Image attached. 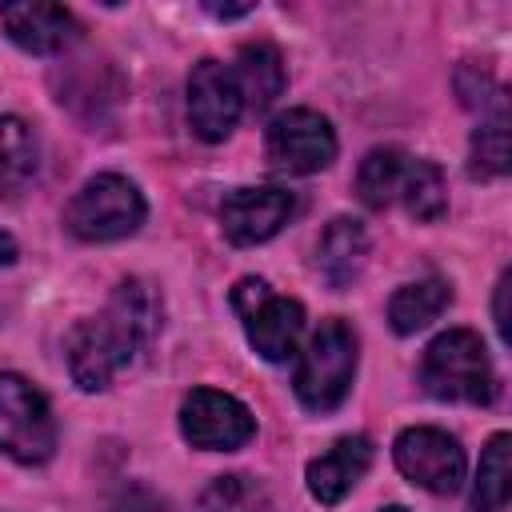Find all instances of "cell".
<instances>
[{
	"mask_svg": "<svg viewBox=\"0 0 512 512\" xmlns=\"http://www.w3.org/2000/svg\"><path fill=\"white\" fill-rule=\"evenodd\" d=\"M336 132L332 124L312 108H288L280 112L264 132V152L272 168L292 176H312L336 160Z\"/></svg>",
	"mask_w": 512,
	"mask_h": 512,
	"instance_id": "obj_8",
	"label": "cell"
},
{
	"mask_svg": "<svg viewBox=\"0 0 512 512\" xmlns=\"http://www.w3.org/2000/svg\"><path fill=\"white\" fill-rule=\"evenodd\" d=\"M232 308L240 312L244 336L268 364H284L300 352L304 336V304L292 296H276L260 276H244L232 288Z\"/></svg>",
	"mask_w": 512,
	"mask_h": 512,
	"instance_id": "obj_5",
	"label": "cell"
},
{
	"mask_svg": "<svg viewBox=\"0 0 512 512\" xmlns=\"http://www.w3.org/2000/svg\"><path fill=\"white\" fill-rule=\"evenodd\" d=\"M508 492H512V436L496 432L480 452V468L472 480V512H500L508 504Z\"/></svg>",
	"mask_w": 512,
	"mask_h": 512,
	"instance_id": "obj_19",
	"label": "cell"
},
{
	"mask_svg": "<svg viewBox=\"0 0 512 512\" xmlns=\"http://www.w3.org/2000/svg\"><path fill=\"white\" fill-rule=\"evenodd\" d=\"M392 460L396 468L424 492L432 496H452L460 492L464 484V472H468V460H464V448L456 436H448L444 428H428V424H416V428H404L392 444Z\"/></svg>",
	"mask_w": 512,
	"mask_h": 512,
	"instance_id": "obj_7",
	"label": "cell"
},
{
	"mask_svg": "<svg viewBox=\"0 0 512 512\" xmlns=\"http://www.w3.org/2000/svg\"><path fill=\"white\" fill-rule=\"evenodd\" d=\"M144 216H148V204H144L140 188L116 172H100V176L84 180L80 192L64 208L68 232L88 244L124 240L144 224Z\"/></svg>",
	"mask_w": 512,
	"mask_h": 512,
	"instance_id": "obj_4",
	"label": "cell"
},
{
	"mask_svg": "<svg viewBox=\"0 0 512 512\" xmlns=\"http://www.w3.org/2000/svg\"><path fill=\"white\" fill-rule=\"evenodd\" d=\"M420 384L428 396L448 404H492L496 372L484 340L472 328L440 332L420 356Z\"/></svg>",
	"mask_w": 512,
	"mask_h": 512,
	"instance_id": "obj_2",
	"label": "cell"
},
{
	"mask_svg": "<svg viewBox=\"0 0 512 512\" xmlns=\"http://www.w3.org/2000/svg\"><path fill=\"white\" fill-rule=\"evenodd\" d=\"M112 512H168V504L144 484H124L112 500Z\"/></svg>",
	"mask_w": 512,
	"mask_h": 512,
	"instance_id": "obj_23",
	"label": "cell"
},
{
	"mask_svg": "<svg viewBox=\"0 0 512 512\" xmlns=\"http://www.w3.org/2000/svg\"><path fill=\"white\" fill-rule=\"evenodd\" d=\"M396 200L408 208L412 220L436 224V220L448 212V184H444V172H440L432 160L408 156L404 176H400V188H396Z\"/></svg>",
	"mask_w": 512,
	"mask_h": 512,
	"instance_id": "obj_17",
	"label": "cell"
},
{
	"mask_svg": "<svg viewBox=\"0 0 512 512\" xmlns=\"http://www.w3.org/2000/svg\"><path fill=\"white\" fill-rule=\"evenodd\" d=\"M468 172L480 180L504 176L508 172V116H488L472 132V152H468Z\"/></svg>",
	"mask_w": 512,
	"mask_h": 512,
	"instance_id": "obj_22",
	"label": "cell"
},
{
	"mask_svg": "<svg viewBox=\"0 0 512 512\" xmlns=\"http://www.w3.org/2000/svg\"><path fill=\"white\" fill-rule=\"evenodd\" d=\"M380 512H408V508H400V504H388V508H380Z\"/></svg>",
	"mask_w": 512,
	"mask_h": 512,
	"instance_id": "obj_27",
	"label": "cell"
},
{
	"mask_svg": "<svg viewBox=\"0 0 512 512\" xmlns=\"http://www.w3.org/2000/svg\"><path fill=\"white\" fill-rule=\"evenodd\" d=\"M12 260H16V240L0 228V268H4V264H12Z\"/></svg>",
	"mask_w": 512,
	"mask_h": 512,
	"instance_id": "obj_26",
	"label": "cell"
},
{
	"mask_svg": "<svg viewBox=\"0 0 512 512\" xmlns=\"http://www.w3.org/2000/svg\"><path fill=\"white\" fill-rule=\"evenodd\" d=\"M368 260V232L352 216H336L316 240V268L332 288H348Z\"/></svg>",
	"mask_w": 512,
	"mask_h": 512,
	"instance_id": "obj_14",
	"label": "cell"
},
{
	"mask_svg": "<svg viewBox=\"0 0 512 512\" xmlns=\"http://www.w3.org/2000/svg\"><path fill=\"white\" fill-rule=\"evenodd\" d=\"M0 24L8 32V40L32 56H52L64 52L76 36L80 24L64 4H48V0H24V4H4L0 8Z\"/></svg>",
	"mask_w": 512,
	"mask_h": 512,
	"instance_id": "obj_12",
	"label": "cell"
},
{
	"mask_svg": "<svg viewBox=\"0 0 512 512\" xmlns=\"http://www.w3.org/2000/svg\"><path fill=\"white\" fill-rule=\"evenodd\" d=\"M452 300V288L440 280V276H428V280H416V284H404L392 292L388 300V324L396 336H416L420 328H428Z\"/></svg>",
	"mask_w": 512,
	"mask_h": 512,
	"instance_id": "obj_16",
	"label": "cell"
},
{
	"mask_svg": "<svg viewBox=\"0 0 512 512\" xmlns=\"http://www.w3.org/2000/svg\"><path fill=\"white\" fill-rule=\"evenodd\" d=\"M508 284H512V272H504L500 284H496V332H500L504 344H508V308H504V300H508Z\"/></svg>",
	"mask_w": 512,
	"mask_h": 512,
	"instance_id": "obj_24",
	"label": "cell"
},
{
	"mask_svg": "<svg viewBox=\"0 0 512 512\" xmlns=\"http://www.w3.org/2000/svg\"><path fill=\"white\" fill-rule=\"evenodd\" d=\"M208 12H212L216 20H236V16H248L252 4H236V8H228V4H224V8H220V4H208Z\"/></svg>",
	"mask_w": 512,
	"mask_h": 512,
	"instance_id": "obj_25",
	"label": "cell"
},
{
	"mask_svg": "<svg viewBox=\"0 0 512 512\" xmlns=\"http://www.w3.org/2000/svg\"><path fill=\"white\" fill-rule=\"evenodd\" d=\"M240 112H244V96H240L236 72L220 60H200L188 76V124H192V132L208 144H220L232 136Z\"/></svg>",
	"mask_w": 512,
	"mask_h": 512,
	"instance_id": "obj_10",
	"label": "cell"
},
{
	"mask_svg": "<svg viewBox=\"0 0 512 512\" xmlns=\"http://www.w3.org/2000/svg\"><path fill=\"white\" fill-rule=\"evenodd\" d=\"M180 432L192 448L204 452H236L256 436V416L228 392L192 388L180 404Z\"/></svg>",
	"mask_w": 512,
	"mask_h": 512,
	"instance_id": "obj_9",
	"label": "cell"
},
{
	"mask_svg": "<svg viewBox=\"0 0 512 512\" xmlns=\"http://www.w3.org/2000/svg\"><path fill=\"white\" fill-rule=\"evenodd\" d=\"M196 512H272V500L260 480L244 472H228V476H216L200 492Z\"/></svg>",
	"mask_w": 512,
	"mask_h": 512,
	"instance_id": "obj_21",
	"label": "cell"
},
{
	"mask_svg": "<svg viewBox=\"0 0 512 512\" xmlns=\"http://www.w3.org/2000/svg\"><path fill=\"white\" fill-rule=\"evenodd\" d=\"M404 164H408V152L404 148H372L360 168H356V196L368 204V208H388L396 200V188H400V176H404Z\"/></svg>",
	"mask_w": 512,
	"mask_h": 512,
	"instance_id": "obj_20",
	"label": "cell"
},
{
	"mask_svg": "<svg viewBox=\"0 0 512 512\" xmlns=\"http://www.w3.org/2000/svg\"><path fill=\"white\" fill-rule=\"evenodd\" d=\"M372 468V440L368 436H340L324 456H316L304 472L308 480V492L312 500L320 504H340L356 484L360 476Z\"/></svg>",
	"mask_w": 512,
	"mask_h": 512,
	"instance_id": "obj_13",
	"label": "cell"
},
{
	"mask_svg": "<svg viewBox=\"0 0 512 512\" xmlns=\"http://www.w3.org/2000/svg\"><path fill=\"white\" fill-rule=\"evenodd\" d=\"M296 212V196L288 188H232L220 200V228L232 244L248 248V244H264L272 240L288 216Z\"/></svg>",
	"mask_w": 512,
	"mask_h": 512,
	"instance_id": "obj_11",
	"label": "cell"
},
{
	"mask_svg": "<svg viewBox=\"0 0 512 512\" xmlns=\"http://www.w3.org/2000/svg\"><path fill=\"white\" fill-rule=\"evenodd\" d=\"M160 324H164V300L156 284L144 276L120 280L104 312L72 324L64 340V356H68V372L76 388L104 392L120 372L136 368L140 356L160 336Z\"/></svg>",
	"mask_w": 512,
	"mask_h": 512,
	"instance_id": "obj_1",
	"label": "cell"
},
{
	"mask_svg": "<svg viewBox=\"0 0 512 512\" xmlns=\"http://www.w3.org/2000/svg\"><path fill=\"white\" fill-rule=\"evenodd\" d=\"M232 72H236L244 108H256V112H264V108L284 92V80H288V72H284V56H280L276 44H268V40H252V44H244L240 56H236V68H232Z\"/></svg>",
	"mask_w": 512,
	"mask_h": 512,
	"instance_id": "obj_15",
	"label": "cell"
},
{
	"mask_svg": "<svg viewBox=\"0 0 512 512\" xmlns=\"http://www.w3.org/2000/svg\"><path fill=\"white\" fill-rule=\"evenodd\" d=\"M40 164V144L28 120L20 116H0V196L20 192Z\"/></svg>",
	"mask_w": 512,
	"mask_h": 512,
	"instance_id": "obj_18",
	"label": "cell"
},
{
	"mask_svg": "<svg viewBox=\"0 0 512 512\" xmlns=\"http://www.w3.org/2000/svg\"><path fill=\"white\" fill-rule=\"evenodd\" d=\"M0 452L16 464H44L56 452V420L36 384L0 372Z\"/></svg>",
	"mask_w": 512,
	"mask_h": 512,
	"instance_id": "obj_6",
	"label": "cell"
},
{
	"mask_svg": "<svg viewBox=\"0 0 512 512\" xmlns=\"http://www.w3.org/2000/svg\"><path fill=\"white\" fill-rule=\"evenodd\" d=\"M352 376H356V332L348 320L328 316L320 320V328L308 336L300 352V364L292 376L296 400L308 412H332L344 404Z\"/></svg>",
	"mask_w": 512,
	"mask_h": 512,
	"instance_id": "obj_3",
	"label": "cell"
}]
</instances>
